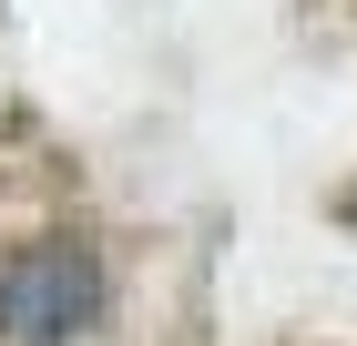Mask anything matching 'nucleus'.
I'll use <instances>...</instances> for the list:
<instances>
[{
    "label": "nucleus",
    "instance_id": "obj_1",
    "mask_svg": "<svg viewBox=\"0 0 357 346\" xmlns=\"http://www.w3.org/2000/svg\"><path fill=\"white\" fill-rule=\"evenodd\" d=\"M102 316V255L82 235H41L0 265V346H72Z\"/></svg>",
    "mask_w": 357,
    "mask_h": 346
}]
</instances>
